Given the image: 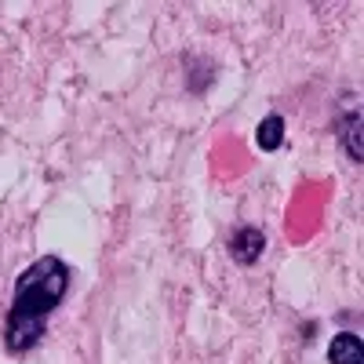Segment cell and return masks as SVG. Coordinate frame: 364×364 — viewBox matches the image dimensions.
<instances>
[{
    "label": "cell",
    "instance_id": "cell-4",
    "mask_svg": "<svg viewBox=\"0 0 364 364\" xmlns=\"http://www.w3.org/2000/svg\"><path fill=\"white\" fill-rule=\"evenodd\" d=\"M343 146H346V154L360 164V109H350L346 120H343Z\"/></svg>",
    "mask_w": 364,
    "mask_h": 364
},
{
    "label": "cell",
    "instance_id": "cell-3",
    "mask_svg": "<svg viewBox=\"0 0 364 364\" xmlns=\"http://www.w3.org/2000/svg\"><path fill=\"white\" fill-rule=\"evenodd\" d=\"M328 360L331 364H364V353H360V336L353 331H339L328 346Z\"/></svg>",
    "mask_w": 364,
    "mask_h": 364
},
{
    "label": "cell",
    "instance_id": "cell-5",
    "mask_svg": "<svg viewBox=\"0 0 364 364\" xmlns=\"http://www.w3.org/2000/svg\"><path fill=\"white\" fill-rule=\"evenodd\" d=\"M284 139V120L273 113V117H262V124H259V146L262 149H277Z\"/></svg>",
    "mask_w": 364,
    "mask_h": 364
},
{
    "label": "cell",
    "instance_id": "cell-1",
    "mask_svg": "<svg viewBox=\"0 0 364 364\" xmlns=\"http://www.w3.org/2000/svg\"><path fill=\"white\" fill-rule=\"evenodd\" d=\"M66 288H70V269L58 255L37 259L15 281V299L8 306V324H4V346L11 353H26L41 343L51 310L66 299Z\"/></svg>",
    "mask_w": 364,
    "mask_h": 364
},
{
    "label": "cell",
    "instance_id": "cell-2",
    "mask_svg": "<svg viewBox=\"0 0 364 364\" xmlns=\"http://www.w3.org/2000/svg\"><path fill=\"white\" fill-rule=\"evenodd\" d=\"M262 248H266V237H262V230H255V226H240V230L233 233V240H230L233 259L245 262V266H252V262L262 255Z\"/></svg>",
    "mask_w": 364,
    "mask_h": 364
}]
</instances>
